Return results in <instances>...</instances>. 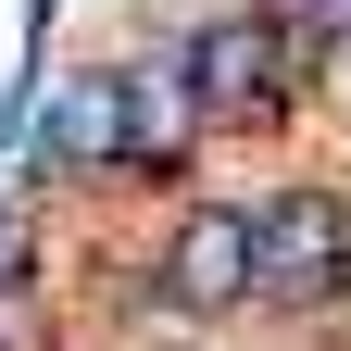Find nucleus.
<instances>
[{
	"mask_svg": "<svg viewBox=\"0 0 351 351\" xmlns=\"http://www.w3.org/2000/svg\"><path fill=\"white\" fill-rule=\"evenodd\" d=\"M339 263H351V201H339V189H289V201H263V289H251V301L314 314V301L339 289Z\"/></svg>",
	"mask_w": 351,
	"mask_h": 351,
	"instance_id": "7ed1b4c3",
	"label": "nucleus"
},
{
	"mask_svg": "<svg viewBox=\"0 0 351 351\" xmlns=\"http://www.w3.org/2000/svg\"><path fill=\"white\" fill-rule=\"evenodd\" d=\"M189 101H201V125H263V113H289V25H276V13L201 25V38H189Z\"/></svg>",
	"mask_w": 351,
	"mask_h": 351,
	"instance_id": "f257e3e1",
	"label": "nucleus"
},
{
	"mask_svg": "<svg viewBox=\"0 0 351 351\" xmlns=\"http://www.w3.org/2000/svg\"><path fill=\"white\" fill-rule=\"evenodd\" d=\"M163 289H176V314H239L263 289V213L251 201H189L176 239H163Z\"/></svg>",
	"mask_w": 351,
	"mask_h": 351,
	"instance_id": "f03ea898",
	"label": "nucleus"
},
{
	"mask_svg": "<svg viewBox=\"0 0 351 351\" xmlns=\"http://www.w3.org/2000/svg\"><path fill=\"white\" fill-rule=\"evenodd\" d=\"M0 263H13V226H0Z\"/></svg>",
	"mask_w": 351,
	"mask_h": 351,
	"instance_id": "20e7f679",
	"label": "nucleus"
}]
</instances>
